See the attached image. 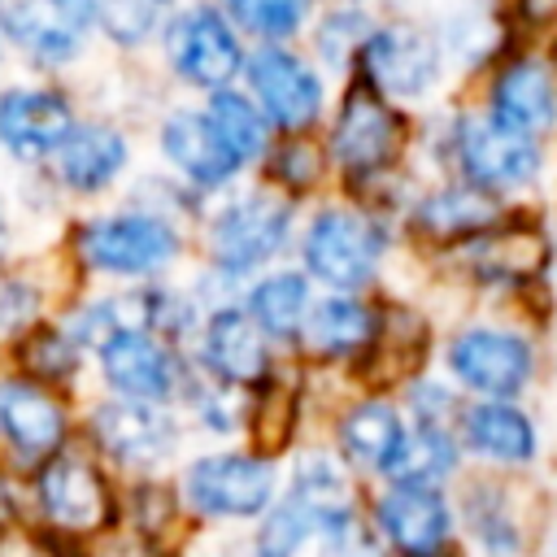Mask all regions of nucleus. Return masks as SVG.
I'll list each match as a JSON object with an SVG mask.
<instances>
[{
	"instance_id": "47",
	"label": "nucleus",
	"mask_w": 557,
	"mask_h": 557,
	"mask_svg": "<svg viewBox=\"0 0 557 557\" xmlns=\"http://www.w3.org/2000/svg\"><path fill=\"white\" fill-rule=\"evenodd\" d=\"M548 65H553V74H557V48H553V61H548Z\"/></svg>"
},
{
	"instance_id": "31",
	"label": "nucleus",
	"mask_w": 557,
	"mask_h": 557,
	"mask_svg": "<svg viewBox=\"0 0 557 557\" xmlns=\"http://www.w3.org/2000/svg\"><path fill=\"white\" fill-rule=\"evenodd\" d=\"M239 305L265 339H296L309 313V287L296 274H265L244 292Z\"/></svg>"
},
{
	"instance_id": "21",
	"label": "nucleus",
	"mask_w": 557,
	"mask_h": 557,
	"mask_svg": "<svg viewBox=\"0 0 557 557\" xmlns=\"http://www.w3.org/2000/svg\"><path fill=\"white\" fill-rule=\"evenodd\" d=\"M374 518L400 557H444V544L453 535V513L426 483H396L379 496Z\"/></svg>"
},
{
	"instance_id": "15",
	"label": "nucleus",
	"mask_w": 557,
	"mask_h": 557,
	"mask_svg": "<svg viewBox=\"0 0 557 557\" xmlns=\"http://www.w3.org/2000/svg\"><path fill=\"white\" fill-rule=\"evenodd\" d=\"M400 148H405V117L379 91H370L366 83H352L331 126L335 165L348 178H374L396 165Z\"/></svg>"
},
{
	"instance_id": "46",
	"label": "nucleus",
	"mask_w": 557,
	"mask_h": 557,
	"mask_svg": "<svg viewBox=\"0 0 557 557\" xmlns=\"http://www.w3.org/2000/svg\"><path fill=\"white\" fill-rule=\"evenodd\" d=\"M513 13L522 26H553L557 22V0H513Z\"/></svg>"
},
{
	"instance_id": "9",
	"label": "nucleus",
	"mask_w": 557,
	"mask_h": 557,
	"mask_svg": "<svg viewBox=\"0 0 557 557\" xmlns=\"http://www.w3.org/2000/svg\"><path fill=\"white\" fill-rule=\"evenodd\" d=\"M178 505L191 527L244 522L270 509L274 500V461L257 448H218L183 457L170 470Z\"/></svg>"
},
{
	"instance_id": "42",
	"label": "nucleus",
	"mask_w": 557,
	"mask_h": 557,
	"mask_svg": "<svg viewBox=\"0 0 557 557\" xmlns=\"http://www.w3.org/2000/svg\"><path fill=\"white\" fill-rule=\"evenodd\" d=\"M0 557H78V553H70L65 544L48 540L30 522H13V527L0 531Z\"/></svg>"
},
{
	"instance_id": "30",
	"label": "nucleus",
	"mask_w": 557,
	"mask_h": 557,
	"mask_svg": "<svg viewBox=\"0 0 557 557\" xmlns=\"http://www.w3.org/2000/svg\"><path fill=\"white\" fill-rule=\"evenodd\" d=\"M426 331L409 309H387L374 326V339L366 344V379L387 387V383H405L422 357H426Z\"/></svg>"
},
{
	"instance_id": "40",
	"label": "nucleus",
	"mask_w": 557,
	"mask_h": 557,
	"mask_svg": "<svg viewBox=\"0 0 557 557\" xmlns=\"http://www.w3.org/2000/svg\"><path fill=\"white\" fill-rule=\"evenodd\" d=\"M30 248H44V244H35L26 218H22L17 200H13V187L0 174V265L13 261V257H22V252H30Z\"/></svg>"
},
{
	"instance_id": "35",
	"label": "nucleus",
	"mask_w": 557,
	"mask_h": 557,
	"mask_svg": "<svg viewBox=\"0 0 557 557\" xmlns=\"http://www.w3.org/2000/svg\"><path fill=\"white\" fill-rule=\"evenodd\" d=\"M213 4L226 13L239 39H257V44H287L309 17V0H213Z\"/></svg>"
},
{
	"instance_id": "5",
	"label": "nucleus",
	"mask_w": 557,
	"mask_h": 557,
	"mask_svg": "<svg viewBox=\"0 0 557 557\" xmlns=\"http://www.w3.org/2000/svg\"><path fill=\"white\" fill-rule=\"evenodd\" d=\"M152 57L178 91L213 96L239 83L248 48L213 0H174L161 17Z\"/></svg>"
},
{
	"instance_id": "17",
	"label": "nucleus",
	"mask_w": 557,
	"mask_h": 557,
	"mask_svg": "<svg viewBox=\"0 0 557 557\" xmlns=\"http://www.w3.org/2000/svg\"><path fill=\"white\" fill-rule=\"evenodd\" d=\"M361 83L383 100H418L440 78V44L413 22L374 26L357 52Z\"/></svg>"
},
{
	"instance_id": "45",
	"label": "nucleus",
	"mask_w": 557,
	"mask_h": 557,
	"mask_svg": "<svg viewBox=\"0 0 557 557\" xmlns=\"http://www.w3.org/2000/svg\"><path fill=\"white\" fill-rule=\"evenodd\" d=\"M22 522V479L0 466V531Z\"/></svg>"
},
{
	"instance_id": "1",
	"label": "nucleus",
	"mask_w": 557,
	"mask_h": 557,
	"mask_svg": "<svg viewBox=\"0 0 557 557\" xmlns=\"http://www.w3.org/2000/svg\"><path fill=\"white\" fill-rule=\"evenodd\" d=\"M191 205L161 174H135L122 196L74 209L52 235V257L70 283L139 287L170 278L187 257Z\"/></svg>"
},
{
	"instance_id": "2",
	"label": "nucleus",
	"mask_w": 557,
	"mask_h": 557,
	"mask_svg": "<svg viewBox=\"0 0 557 557\" xmlns=\"http://www.w3.org/2000/svg\"><path fill=\"white\" fill-rule=\"evenodd\" d=\"M117 505L122 483L78 440L22 474V522L78 557L117 531Z\"/></svg>"
},
{
	"instance_id": "7",
	"label": "nucleus",
	"mask_w": 557,
	"mask_h": 557,
	"mask_svg": "<svg viewBox=\"0 0 557 557\" xmlns=\"http://www.w3.org/2000/svg\"><path fill=\"white\" fill-rule=\"evenodd\" d=\"M96 0H9L4 57L9 70L74 83L96 52Z\"/></svg>"
},
{
	"instance_id": "39",
	"label": "nucleus",
	"mask_w": 557,
	"mask_h": 557,
	"mask_svg": "<svg viewBox=\"0 0 557 557\" xmlns=\"http://www.w3.org/2000/svg\"><path fill=\"white\" fill-rule=\"evenodd\" d=\"M265 170H270L274 187L296 191V187H313V183H318L322 157H318V148H313V144H305V139H296V135H287V139L270 144V152H265Z\"/></svg>"
},
{
	"instance_id": "23",
	"label": "nucleus",
	"mask_w": 557,
	"mask_h": 557,
	"mask_svg": "<svg viewBox=\"0 0 557 557\" xmlns=\"http://www.w3.org/2000/svg\"><path fill=\"white\" fill-rule=\"evenodd\" d=\"M117 531L161 548V553H183V540L191 531L178 492L170 474H148V479H126L122 483V505H117Z\"/></svg>"
},
{
	"instance_id": "36",
	"label": "nucleus",
	"mask_w": 557,
	"mask_h": 557,
	"mask_svg": "<svg viewBox=\"0 0 557 557\" xmlns=\"http://www.w3.org/2000/svg\"><path fill=\"white\" fill-rule=\"evenodd\" d=\"M466 518H470V527L487 553H496V557L518 553L522 527H518V513H513L505 483H474V492L466 496Z\"/></svg>"
},
{
	"instance_id": "43",
	"label": "nucleus",
	"mask_w": 557,
	"mask_h": 557,
	"mask_svg": "<svg viewBox=\"0 0 557 557\" xmlns=\"http://www.w3.org/2000/svg\"><path fill=\"white\" fill-rule=\"evenodd\" d=\"M322 540H326V544H322V557H379L374 540L357 527V518H348V522L322 531Z\"/></svg>"
},
{
	"instance_id": "26",
	"label": "nucleus",
	"mask_w": 557,
	"mask_h": 557,
	"mask_svg": "<svg viewBox=\"0 0 557 557\" xmlns=\"http://www.w3.org/2000/svg\"><path fill=\"white\" fill-rule=\"evenodd\" d=\"M374 326H379V313L352 296H331L322 305H313L300 322V335L309 344L313 357H357L366 352V344L374 339Z\"/></svg>"
},
{
	"instance_id": "33",
	"label": "nucleus",
	"mask_w": 557,
	"mask_h": 557,
	"mask_svg": "<svg viewBox=\"0 0 557 557\" xmlns=\"http://www.w3.org/2000/svg\"><path fill=\"white\" fill-rule=\"evenodd\" d=\"M400 440H405V426L396 418L392 405L383 400H366L357 409L344 413L339 422V444L352 461L370 466V470H392L396 453H400Z\"/></svg>"
},
{
	"instance_id": "24",
	"label": "nucleus",
	"mask_w": 557,
	"mask_h": 557,
	"mask_svg": "<svg viewBox=\"0 0 557 557\" xmlns=\"http://www.w3.org/2000/svg\"><path fill=\"white\" fill-rule=\"evenodd\" d=\"M4 361H13L17 370H26L30 379H39V383H52V387H61V392H74V396H83L87 392V348L70 335V331H61L52 318L44 322V326H35Z\"/></svg>"
},
{
	"instance_id": "16",
	"label": "nucleus",
	"mask_w": 557,
	"mask_h": 557,
	"mask_svg": "<svg viewBox=\"0 0 557 557\" xmlns=\"http://www.w3.org/2000/svg\"><path fill=\"white\" fill-rule=\"evenodd\" d=\"M387 248V231L374 213L366 209H322L305 235V265L339 287L352 292L361 283H370L379 257Z\"/></svg>"
},
{
	"instance_id": "32",
	"label": "nucleus",
	"mask_w": 557,
	"mask_h": 557,
	"mask_svg": "<svg viewBox=\"0 0 557 557\" xmlns=\"http://www.w3.org/2000/svg\"><path fill=\"white\" fill-rule=\"evenodd\" d=\"M461 426H466V444L479 457H492V461H531L535 457V431H531L527 413H518L513 405H500V400L474 405Z\"/></svg>"
},
{
	"instance_id": "18",
	"label": "nucleus",
	"mask_w": 557,
	"mask_h": 557,
	"mask_svg": "<svg viewBox=\"0 0 557 557\" xmlns=\"http://www.w3.org/2000/svg\"><path fill=\"white\" fill-rule=\"evenodd\" d=\"M453 157H457V170L479 191L522 187V183H531L540 174V144H535V135L509 131L492 113L487 117H461L453 126Z\"/></svg>"
},
{
	"instance_id": "19",
	"label": "nucleus",
	"mask_w": 557,
	"mask_h": 557,
	"mask_svg": "<svg viewBox=\"0 0 557 557\" xmlns=\"http://www.w3.org/2000/svg\"><path fill=\"white\" fill-rule=\"evenodd\" d=\"M70 274L52 257V248H30L0 265V361L52 318L57 300L65 296Z\"/></svg>"
},
{
	"instance_id": "41",
	"label": "nucleus",
	"mask_w": 557,
	"mask_h": 557,
	"mask_svg": "<svg viewBox=\"0 0 557 557\" xmlns=\"http://www.w3.org/2000/svg\"><path fill=\"white\" fill-rule=\"evenodd\" d=\"M448 48L466 61H479V57H492V17L483 13H457L448 22Z\"/></svg>"
},
{
	"instance_id": "12",
	"label": "nucleus",
	"mask_w": 557,
	"mask_h": 557,
	"mask_svg": "<svg viewBox=\"0 0 557 557\" xmlns=\"http://www.w3.org/2000/svg\"><path fill=\"white\" fill-rule=\"evenodd\" d=\"M152 152L161 161V174L174 178L196 205L222 196L244 170L209 126L200 100L191 104H165L152 122Z\"/></svg>"
},
{
	"instance_id": "38",
	"label": "nucleus",
	"mask_w": 557,
	"mask_h": 557,
	"mask_svg": "<svg viewBox=\"0 0 557 557\" xmlns=\"http://www.w3.org/2000/svg\"><path fill=\"white\" fill-rule=\"evenodd\" d=\"M370 30L374 26H370V13L366 9H331L313 26V48H318V57L326 65L344 70L348 61H357V52H361V44H366Z\"/></svg>"
},
{
	"instance_id": "4",
	"label": "nucleus",
	"mask_w": 557,
	"mask_h": 557,
	"mask_svg": "<svg viewBox=\"0 0 557 557\" xmlns=\"http://www.w3.org/2000/svg\"><path fill=\"white\" fill-rule=\"evenodd\" d=\"M135 161L139 148L131 122L109 109L83 104L78 122L65 131V139L57 144V152L39 174L52 187V196L65 205V213H74L122 196L126 183L135 178Z\"/></svg>"
},
{
	"instance_id": "27",
	"label": "nucleus",
	"mask_w": 557,
	"mask_h": 557,
	"mask_svg": "<svg viewBox=\"0 0 557 557\" xmlns=\"http://www.w3.org/2000/svg\"><path fill=\"white\" fill-rule=\"evenodd\" d=\"M287 500L309 518L313 531H331L339 522L352 518V487H348V474L335 457L326 453H309L300 457L296 474H292V492Z\"/></svg>"
},
{
	"instance_id": "20",
	"label": "nucleus",
	"mask_w": 557,
	"mask_h": 557,
	"mask_svg": "<svg viewBox=\"0 0 557 557\" xmlns=\"http://www.w3.org/2000/svg\"><path fill=\"white\" fill-rule=\"evenodd\" d=\"M448 366L466 387H474L492 400H505V396L522 392V383L531 379V348H527V339H518L509 331L474 326L448 344Z\"/></svg>"
},
{
	"instance_id": "14",
	"label": "nucleus",
	"mask_w": 557,
	"mask_h": 557,
	"mask_svg": "<svg viewBox=\"0 0 557 557\" xmlns=\"http://www.w3.org/2000/svg\"><path fill=\"white\" fill-rule=\"evenodd\" d=\"M244 91L270 122V131L300 135L322 113V78L287 44H257L244 57Z\"/></svg>"
},
{
	"instance_id": "25",
	"label": "nucleus",
	"mask_w": 557,
	"mask_h": 557,
	"mask_svg": "<svg viewBox=\"0 0 557 557\" xmlns=\"http://www.w3.org/2000/svg\"><path fill=\"white\" fill-rule=\"evenodd\" d=\"M548 261V244L535 226H496L470 244V265L483 283H531Z\"/></svg>"
},
{
	"instance_id": "13",
	"label": "nucleus",
	"mask_w": 557,
	"mask_h": 557,
	"mask_svg": "<svg viewBox=\"0 0 557 557\" xmlns=\"http://www.w3.org/2000/svg\"><path fill=\"white\" fill-rule=\"evenodd\" d=\"M187 361L200 379L226 383L239 392H257L270 379L265 335L257 331V322L244 313L239 300H218L205 309V318L187 344Z\"/></svg>"
},
{
	"instance_id": "22",
	"label": "nucleus",
	"mask_w": 557,
	"mask_h": 557,
	"mask_svg": "<svg viewBox=\"0 0 557 557\" xmlns=\"http://www.w3.org/2000/svg\"><path fill=\"white\" fill-rule=\"evenodd\" d=\"M492 117L522 135L557 126V74L540 57H509L492 78Z\"/></svg>"
},
{
	"instance_id": "44",
	"label": "nucleus",
	"mask_w": 557,
	"mask_h": 557,
	"mask_svg": "<svg viewBox=\"0 0 557 557\" xmlns=\"http://www.w3.org/2000/svg\"><path fill=\"white\" fill-rule=\"evenodd\" d=\"M83 557H183V553H161V548H148V544H139V540L113 531V535H104L100 544H91Z\"/></svg>"
},
{
	"instance_id": "8",
	"label": "nucleus",
	"mask_w": 557,
	"mask_h": 557,
	"mask_svg": "<svg viewBox=\"0 0 557 557\" xmlns=\"http://www.w3.org/2000/svg\"><path fill=\"white\" fill-rule=\"evenodd\" d=\"M292 235V205L274 187H252L222 196L200 213V244H205V274L235 287L274 252H283Z\"/></svg>"
},
{
	"instance_id": "6",
	"label": "nucleus",
	"mask_w": 557,
	"mask_h": 557,
	"mask_svg": "<svg viewBox=\"0 0 557 557\" xmlns=\"http://www.w3.org/2000/svg\"><path fill=\"white\" fill-rule=\"evenodd\" d=\"M78 83L22 70L0 74V174H39L83 113Z\"/></svg>"
},
{
	"instance_id": "28",
	"label": "nucleus",
	"mask_w": 557,
	"mask_h": 557,
	"mask_svg": "<svg viewBox=\"0 0 557 557\" xmlns=\"http://www.w3.org/2000/svg\"><path fill=\"white\" fill-rule=\"evenodd\" d=\"M200 109H205L209 126L218 131V139L226 144V152L239 161V170L270 152V144H274L270 122L261 117V109L252 104V96L244 87H222L213 96H200Z\"/></svg>"
},
{
	"instance_id": "3",
	"label": "nucleus",
	"mask_w": 557,
	"mask_h": 557,
	"mask_svg": "<svg viewBox=\"0 0 557 557\" xmlns=\"http://www.w3.org/2000/svg\"><path fill=\"white\" fill-rule=\"evenodd\" d=\"M183 418L174 405L152 400H122L83 392L78 396V444L117 479H148L170 474L183 453Z\"/></svg>"
},
{
	"instance_id": "48",
	"label": "nucleus",
	"mask_w": 557,
	"mask_h": 557,
	"mask_svg": "<svg viewBox=\"0 0 557 557\" xmlns=\"http://www.w3.org/2000/svg\"><path fill=\"white\" fill-rule=\"evenodd\" d=\"M157 4H165V9H170V4H174V0H157Z\"/></svg>"
},
{
	"instance_id": "37",
	"label": "nucleus",
	"mask_w": 557,
	"mask_h": 557,
	"mask_svg": "<svg viewBox=\"0 0 557 557\" xmlns=\"http://www.w3.org/2000/svg\"><path fill=\"white\" fill-rule=\"evenodd\" d=\"M457 466V448L453 435L440 422H418L413 435L400 440V453L392 461V474L400 483H435Z\"/></svg>"
},
{
	"instance_id": "11",
	"label": "nucleus",
	"mask_w": 557,
	"mask_h": 557,
	"mask_svg": "<svg viewBox=\"0 0 557 557\" xmlns=\"http://www.w3.org/2000/svg\"><path fill=\"white\" fill-rule=\"evenodd\" d=\"M191 379L196 370L187 352L144 326H122L104 335L87 361V392L122 396V400L178 405Z\"/></svg>"
},
{
	"instance_id": "29",
	"label": "nucleus",
	"mask_w": 557,
	"mask_h": 557,
	"mask_svg": "<svg viewBox=\"0 0 557 557\" xmlns=\"http://www.w3.org/2000/svg\"><path fill=\"white\" fill-rule=\"evenodd\" d=\"M492 222H496L492 196L470 183L440 187L413 209V231H422L426 239H470V235L492 231Z\"/></svg>"
},
{
	"instance_id": "34",
	"label": "nucleus",
	"mask_w": 557,
	"mask_h": 557,
	"mask_svg": "<svg viewBox=\"0 0 557 557\" xmlns=\"http://www.w3.org/2000/svg\"><path fill=\"white\" fill-rule=\"evenodd\" d=\"M165 4L157 0H96V44L113 57H144L157 44Z\"/></svg>"
},
{
	"instance_id": "10",
	"label": "nucleus",
	"mask_w": 557,
	"mask_h": 557,
	"mask_svg": "<svg viewBox=\"0 0 557 557\" xmlns=\"http://www.w3.org/2000/svg\"><path fill=\"white\" fill-rule=\"evenodd\" d=\"M78 440V396L0 361V466L17 479Z\"/></svg>"
}]
</instances>
